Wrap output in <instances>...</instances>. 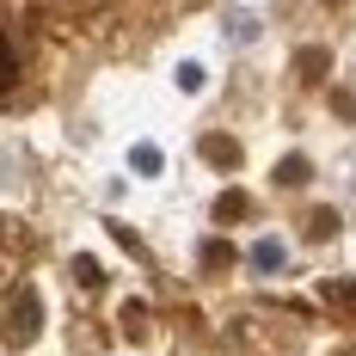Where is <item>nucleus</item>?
I'll return each instance as SVG.
<instances>
[{
	"mask_svg": "<svg viewBox=\"0 0 356 356\" xmlns=\"http://www.w3.org/2000/svg\"><path fill=\"white\" fill-rule=\"evenodd\" d=\"M246 258H252V270H283L289 246H283V240H277V234H264V240H258V246H252Z\"/></svg>",
	"mask_w": 356,
	"mask_h": 356,
	"instance_id": "obj_1",
	"label": "nucleus"
},
{
	"mask_svg": "<svg viewBox=\"0 0 356 356\" xmlns=\"http://www.w3.org/2000/svg\"><path fill=\"white\" fill-rule=\"evenodd\" d=\"M301 178H307V160H283L277 166V184H301Z\"/></svg>",
	"mask_w": 356,
	"mask_h": 356,
	"instance_id": "obj_7",
	"label": "nucleus"
},
{
	"mask_svg": "<svg viewBox=\"0 0 356 356\" xmlns=\"http://www.w3.org/2000/svg\"><path fill=\"white\" fill-rule=\"evenodd\" d=\"M129 166H136L142 178H160V172H166V154H160L154 142H136V147H129Z\"/></svg>",
	"mask_w": 356,
	"mask_h": 356,
	"instance_id": "obj_2",
	"label": "nucleus"
},
{
	"mask_svg": "<svg viewBox=\"0 0 356 356\" xmlns=\"http://www.w3.org/2000/svg\"><path fill=\"white\" fill-rule=\"evenodd\" d=\"M320 295H325V301H332V307H344V314H350V320H356V283H325Z\"/></svg>",
	"mask_w": 356,
	"mask_h": 356,
	"instance_id": "obj_4",
	"label": "nucleus"
},
{
	"mask_svg": "<svg viewBox=\"0 0 356 356\" xmlns=\"http://www.w3.org/2000/svg\"><path fill=\"white\" fill-rule=\"evenodd\" d=\"M178 86H184V92H203V68H197V62H184V68H178Z\"/></svg>",
	"mask_w": 356,
	"mask_h": 356,
	"instance_id": "obj_8",
	"label": "nucleus"
},
{
	"mask_svg": "<svg viewBox=\"0 0 356 356\" xmlns=\"http://www.w3.org/2000/svg\"><path fill=\"white\" fill-rule=\"evenodd\" d=\"M203 160H215V166H240V147L227 142V136H203Z\"/></svg>",
	"mask_w": 356,
	"mask_h": 356,
	"instance_id": "obj_3",
	"label": "nucleus"
},
{
	"mask_svg": "<svg viewBox=\"0 0 356 356\" xmlns=\"http://www.w3.org/2000/svg\"><path fill=\"white\" fill-rule=\"evenodd\" d=\"M19 80V62H13V43H6V31H0V92Z\"/></svg>",
	"mask_w": 356,
	"mask_h": 356,
	"instance_id": "obj_6",
	"label": "nucleus"
},
{
	"mask_svg": "<svg viewBox=\"0 0 356 356\" xmlns=\"http://www.w3.org/2000/svg\"><path fill=\"white\" fill-rule=\"evenodd\" d=\"M332 234H338V215L320 209V215H314V240H332Z\"/></svg>",
	"mask_w": 356,
	"mask_h": 356,
	"instance_id": "obj_9",
	"label": "nucleus"
},
{
	"mask_svg": "<svg viewBox=\"0 0 356 356\" xmlns=\"http://www.w3.org/2000/svg\"><path fill=\"white\" fill-rule=\"evenodd\" d=\"M246 209H252V203H246V191H227V197L215 203V221H240Z\"/></svg>",
	"mask_w": 356,
	"mask_h": 356,
	"instance_id": "obj_5",
	"label": "nucleus"
}]
</instances>
